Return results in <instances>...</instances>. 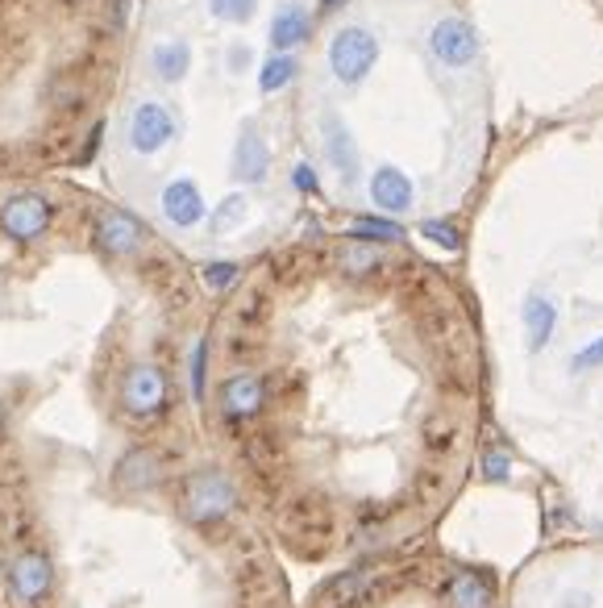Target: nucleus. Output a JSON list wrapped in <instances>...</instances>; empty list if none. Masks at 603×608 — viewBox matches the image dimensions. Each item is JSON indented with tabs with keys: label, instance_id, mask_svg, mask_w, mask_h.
<instances>
[{
	"label": "nucleus",
	"instance_id": "obj_5",
	"mask_svg": "<svg viewBox=\"0 0 603 608\" xmlns=\"http://www.w3.org/2000/svg\"><path fill=\"white\" fill-rule=\"evenodd\" d=\"M9 588L18 596L21 605H39L51 596L55 588V567H51V558L42 551H21L13 563H9Z\"/></svg>",
	"mask_w": 603,
	"mask_h": 608
},
{
	"label": "nucleus",
	"instance_id": "obj_8",
	"mask_svg": "<svg viewBox=\"0 0 603 608\" xmlns=\"http://www.w3.org/2000/svg\"><path fill=\"white\" fill-rule=\"evenodd\" d=\"M146 242V226L133 217V213H121V209H109L100 213L96 221V247L113 259H125V254H138Z\"/></svg>",
	"mask_w": 603,
	"mask_h": 608
},
{
	"label": "nucleus",
	"instance_id": "obj_24",
	"mask_svg": "<svg viewBox=\"0 0 603 608\" xmlns=\"http://www.w3.org/2000/svg\"><path fill=\"white\" fill-rule=\"evenodd\" d=\"M200 275H205V287H208V292H229V287L238 284L242 267H238V263H208Z\"/></svg>",
	"mask_w": 603,
	"mask_h": 608
},
{
	"label": "nucleus",
	"instance_id": "obj_22",
	"mask_svg": "<svg viewBox=\"0 0 603 608\" xmlns=\"http://www.w3.org/2000/svg\"><path fill=\"white\" fill-rule=\"evenodd\" d=\"M420 238H425V242H434V247H441V250H458V247H462V229L453 226V221H446V217L420 221Z\"/></svg>",
	"mask_w": 603,
	"mask_h": 608
},
{
	"label": "nucleus",
	"instance_id": "obj_14",
	"mask_svg": "<svg viewBox=\"0 0 603 608\" xmlns=\"http://www.w3.org/2000/svg\"><path fill=\"white\" fill-rule=\"evenodd\" d=\"M313 39V18H308V9L304 4H283L275 21H271V46L279 51V55H296L304 42Z\"/></svg>",
	"mask_w": 603,
	"mask_h": 608
},
{
	"label": "nucleus",
	"instance_id": "obj_15",
	"mask_svg": "<svg viewBox=\"0 0 603 608\" xmlns=\"http://www.w3.org/2000/svg\"><path fill=\"white\" fill-rule=\"evenodd\" d=\"M558 329V304L549 301L546 292H533L525 301V343L533 355H541Z\"/></svg>",
	"mask_w": 603,
	"mask_h": 608
},
{
	"label": "nucleus",
	"instance_id": "obj_30",
	"mask_svg": "<svg viewBox=\"0 0 603 608\" xmlns=\"http://www.w3.org/2000/svg\"><path fill=\"white\" fill-rule=\"evenodd\" d=\"M245 63H250V51L245 46H233L229 51V72H245Z\"/></svg>",
	"mask_w": 603,
	"mask_h": 608
},
{
	"label": "nucleus",
	"instance_id": "obj_10",
	"mask_svg": "<svg viewBox=\"0 0 603 608\" xmlns=\"http://www.w3.org/2000/svg\"><path fill=\"white\" fill-rule=\"evenodd\" d=\"M163 217H167L175 229H196L200 221L208 217V205H205V192L196 180H171L163 188Z\"/></svg>",
	"mask_w": 603,
	"mask_h": 608
},
{
	"label": "nucleus",
	"instance_id": "obj_3",
	"mask_svg": "<svg viewBox=\"0 0 603 608\" xmlns=\"http://www.w3.org/2000/svg\"><path fill=\"white\" fill-rule=\"evenodd\" d=\"M175 138V117L163 100H138L130 109V126H125V142L133 154L151 159V154L167 151Z\"/></svg>",
	"mask_w": 603,
	"mask_h": 608
},
{
	"label": "nucleus",
	"instance_id": "obj_18",
	"mask_svg": "<svg viewBox=\"0 0 603 608\" xmlns=\"http://www.w3.org/2000/svg\"><path fill=\"white\" fill-rule=\"evenodd\" d=\"M188 67H191V46L184 39H167L151 51V72L163 84H179V79L188 76Z\"/></svg>",
	"mask_w": 603,
	"mask_h": 608
},
{
	"label": "nucleus",
	"instance_id": "obj_12",
	"mask_svg": "<svg viewBox=\"0 0 603 608\" xmlns=\"http://www.w3.org/2000/svg\"><path fill=\"white\" fill-rule=\"evenodd\" d=\"M263 404H266V383L259 380V376L242 371V376H229V380L221 383V413H226L229 421L259 417Z\"/></svg>",
	"mask_w": 603,
	"mask_h": 608
},
{
	"label": "nucleus",
	"instance_id": "obj_17",
	"mask_svg": "<svg viewBox=\"0 0 603 608\" xmlns=\"http://www.w3.org/2000/svg\"><path fill=\"white\" fill-rule=\"evenodd\" d=\"M446 605L450 608H491L495 605V588L474 571H458L446 584Z\"/></svg>",
	"mask_w": 603,
	"mask_h": 608
},
{
	"label": "nucleus",
	"instance_id": "obj_28",
	"mask_svg": "<svg viewBox=\"0 0 603 608\" xmlns=\"http://www.w3.org/2000/svg\"><path fill=\"white\" fill-rule=\"evenodd\" d=\"M341 263H346V271H371V267L379 263V254L371 247H350L346 254H341Z\"/></svg>",
	"mask_w": 603,
	"mask_h": 608
},
{
	"label": "nucleus",
	"instance_id": "obj_23",
	"mask_svg": "<svg viewBox=\"0 0 603 608\" xmlns=\"http://www.w3.org/2000/svg\"><path fill=\"white\" fill-rule=\"evenodd\" d=\"M254 9H259V0H208V13L226 25H245L254 18Z\"/></svg>",
	"mask_w": 603,
	"mask_h": 608
},
{
	"label": "nucleus",
	"instance_id": "obj_9",
	"mask_svg": "<svg viewBox=\"0 0 603 608\" xmlns=\"http://www.w3.org/2000/svg\"><path fill=\"white\" fill-rule=\"evenodd\" d=\"M266 172H271V146H266V138L259 133V126L245 121L242 133H238V142H233L229 175H233L238 184H263Z\"/></svg>",
	"mask_w": 603,
	"mask_h": 608
},
{
	"label": "nucleus",
	"instance_id": "obj_31",
	"mask_svg": "<svg viewBox=\"0 0 603 608\" xmlns=\"http://www.w3.org/2000/svg\"><path fill=\"white\" fill-rule=\"evenodd\" d=\"M341 4H350V0H321V13H338Z\"/></svg>",
	"mask_w": 603,
	"mask_h": 608
},
{
	"label": "nucleus",
	"instance_id": "obj_2",
	"mask_svg": "<svg viewBox=\"0 0 603 608\" xmlns=\"http://www.w3.org/2000/svg\"><path fill=\"white\" fill-rule=\"evenodd\" d=\"M238 509V488L226 471H196L184 484V517L196 525H212V521H226Z\"/></svg>",
	"mask_w": 603,
	"mask_h": 608
},
{
	"label": "nucleus",
	"instance_id": "obj_13",
	"mask_svg": "<svg viewBox=\"0 0 603 608\" xmlns=\"http://www.w3.org/2000/svg\"><path fill=\"white\" fill-rule=\"evenodd\" d=\"M371 200H375V209L392 213V217H396V213H408L416 200L413 180L387 163V167H379V172L371 175Z\"/></svg>",
	"mask_w": 603,
	"mask_h": 608
},
{
	"label": "nucleus",
	"instance_id": "obj_27",
	"mask_svg": "<svg viewBox=\"0 0 603 608\" xmlns=\"http://www.w3.org/2000/svg\"><path fill=\"white\" fill-rule=\"evenodd\" d=\"M574 371H600L603 367V334L595 338V343H586L579 355H574V362H570Z\"/></svg>",
	"mask_w": 603,
	"mask_h": 608
},
{
	"label": "nucleus",
	"instance_id": "obj_11",
	"mask_svg": "<svg viewBox=\"0 0 603 608\" xmlns=\"http://www.w3.org/2000/svg\"><path fill=\"white\" fill-rule=\"evenodd\" d=\"M321 142H325V154H329V167L338 172L341 184H359V142H354L350 126L341 117H325Z\"/></svg>",
	"mask_w": 603,
	"mask_h": 608
},
{
	"label": "nucleus",
	"instance_id": "obj_19",
	"mask_svg": "<svg viewBox=\"0 0 603 608\" xmlns=\"http://www.w3.org/2000/svg\"><path fill=\"white\" fill-rule=\"evenodd\" d=\"M300 76V58L296 55H275L271 58H263V67H259V93L263 96H275V93H283L292 79Z\"/></svg>",
	"mask_w": 603,
	"mask_h": 608
},
{
	"label": "nucleus",
	"instance_id": "obj_29",
	"mask_svg": "<svg viewBox=\"0 0 603 608\" xmlns=\"http://www.w3.org/2000/svg\"><path fill=\"white\" fill-rule=\"evenodd\" d=\"M292 184H296V192H304V196H317V192H321V180H317V172H313L308 163H296V167H292Z\"/></svg>",
	"mask_w": 603,
	"mask_h": 608
},
{
	"label": "nucleus",
	"instance_id": "obj_1",
	"mask_svg": "<svg viewBox=\"0 0 603 608\" xmlns=\"http://www.w3.org/2000/svg\"><path fill=\"white\" fill-rule=\"evenodd\" d=\"M375 58H379V39L366 25H346L329 42V72L346 88H359L362 79L375 72Z\"/></svg>",
	"mask_w": 603,
	"mask_h": 608
},
{
	"label": "nucleus",
	"instance_id": "obj_7",
	"mask_svg": "<svg viewBox=\"0 0 603 608\" xmlns=\"http://www.w3.org/2000/svg\"><path fill=\"white\" fill-rule=\"evenodd\" d=\"M429 51H434L446 67H471L474 58H479V34H474L471 21L446 18L434 25V34H429Z\"/></svg>",
	"mask_w": 603,
	"mask_h": 608
},
{
	"label": "nucleus",
	"instance_id": "obj_21",
	"mask_svg": "<svg viewBox=\"0 0 603 608\" xmlns=\"http://www.w3.org/2000/svg\"><path fill=\"white\" fill-rule=\"evenodd\" d=\"M350 238H359V242H399L404 229L396 221H387V217H354L350 221Z\"/></svg>",
	"mask_w": 603,
	"mask_h": 608
},
{
	"label": "nucleus",
	"instance_id": "obj_20",
	"mask_svg": "<svg viewBox=\"0 0 603 608\" xmlns=\"http://www.w3.org/2000/svg\"><path fill=\"white\" fill-rule=\"evenodd\" d=\"M245 213H250V200H245L242 192H229L226 200L212 209V217H208V229L212 234H233L245 221Z\"/></svg>",
	"mask_w": 603,
	"mask_h": 608
},
{
	"label": "nucleus",
	"instance_id": "obj_16",
	"mask_svg": "<svg viewBox=\"0 0 603 608\" xmlns=\"http://www.w3.org/2000/svg\"><path fill=\"white\" fill-rule=\"evenodd\" d=\"M117 488H125V492H146L154 488L158 479H163V467H158V458L151 450H130V455L117 463Z\"/></svg>",
	"mask_w": 603,
	"mask_h": 608
},
{
	"label": "nucleus",
	"instance_id": "obj_4",
	"mask_svg": "<svg viewBox=\"0 0 603 608\" xmlns=\"http://www.w3.org/2000/svg\"><path fill=\"white\" fill-rule=\"evenodd\" d=\"M121 404L130 417H158L167 404V376L154 362H133L121 380Z\"/></svg>",
	"mask_w": 603,
	"mask_h": 608
},
{
	"label": "nucleus",
	"instance_id": "obj_26",
	"mask_svg": "<svg viewBox=\"0 0 603 608\" xmlns=\"http://www.w3.org/2000/svg\"><path fill=\"white\" fill-rule=\"evenodd\" d=\"M205 367H208V338L191 346V397L205 400Z\"/></svg>",
	"mask_w": 603,
	"mask_h": 608
},
{
	"label": "nucleus",
	"instance_id": "obj_6",
	"mask_svg": "<svg viewBox=\"0 0 603 608\" xmlns=\"http://www.w3.org/2000/svg\"><path fill=\"white\" fill-rule=\"evenodd\" d=\"M51 205L42 200V196H34V192H21V196H13L4 209H0V226H4V234L13 238V242H34V238H42L46 229H51Z\"/></svg>",
	"mask_w": 603,
	"mask_h": 608
},
{
	"label": "nucleus",
	"instance_id": "obj_25",
	"mask_svg": "<svg viewBox=\"0 0 603 608\" xmlns=\"http://www.w3.org/2000/svg\"><path fill=\"white\" fill-rule=\"evenodd\" d=\"M483 479H491V484H508L512 479V455L508 450H495V446H491L487 455H483Z\"/></svg>",
	"mask_w": 603,
	"mask_h": 608
},
{
	"label": "nucleus",
	"instance_id": "obj_32",
	"mask_svg": "<svg viewBox=\"0 0 603 608\" xmlns=\"http://www.w3.org/2000/svg\"><path fill=\"white\" fill-rule=\"evenodd\" d=\"M0 421H4V409H0Z\"/></svg>",
	"mask_w": 603,
	"mask_h": 608
}]
</instances>
